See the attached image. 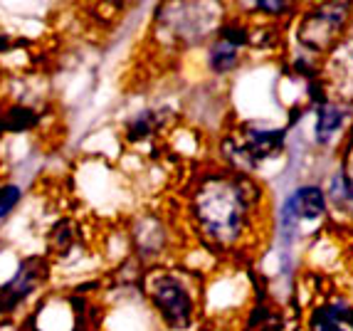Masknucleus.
Wrapping results in <instances>:
<instances>
[{
	"instance_id": "nucleus-1",
	"label": "nucleus",
	"mask_w": 353,
	"mask_h": 331,
	"mask_svg": "<svg viewBox=\"0 0 353 331\" xmlns=\"http://www.w3.org/2000/svg\"><path fill=\"white\" fill-rule=\"evenodd\" d=\"M270 195L262 178L205 168L190 181L183 198V220L190 235L215 254L245 252L267 225Z\"/></svg>"
},
{
	"instance_id": "nucleus-2",
	"label": "nucleus",
	"mask_w": 353,
	"mask_h": 331,
	"mask_svg": "<svg viewBox=\"0 0 353 331\" xmlns=\"http://www.w3.org/2000/svg\"><path fill=\"white\" fill-rule=\"evenodd\" d=\"M203 284L195 272L176 265L148 267L141 279L143 302L161 331H195L203 319Z\"/></svg>"
},
{
	"instance_id": "nucleus-3",
	"label": "nucleus",
	"mask_w": 353,
	"mask_h": 331,
	"mask_svg": "<svg viewBox=\"0 0 353 331\" xmlns=\"http://www.w3.org/2000/svg\"><path fill=\"white\" fill-rule=\"evenodd\" d=\"M287 148V129L262 119H245L220 137V159L230 171L257 176Z\"/></svg>"
},
{
	"instance_id": "nucleus-4",
	"label": "nucleus",
	"mask_w": 353,
	"mask_h": 331,
	"mask_svg": "<svg viewBox=\"0 0 353 331\" xmlns=\"http://www.w3.org/2000/svg\"><path fill=\"white\" fill-rule=\"evenodd\" d=\"M228 8L215 3H165L156 8L153 35L161 48L173 52L205 48Z\"/></svg>"
},
{
	"instance_id": "nucleus-5",
	"label": "nucleus",
	"mask_w": 353,
	"mask_h": 331,
	"mask_svg": "<svg viewBox=\"0 0 353 331\" xmlns=\"http://www.w3.org/2000/svg\"><path fill=\"white\" fill-rule=\"evenodd\" d=\"M294 48L304 54L324 59L331 50L351 35L353 3H314L301 6L294 20Z\"/></svg>"
},
{
	"instance_id": "nucleus-6",
	"label": "nucleus",
	"mask_w": 353,
	"mask_h": 331,
	"mask_svg": "<svg viewBox=\"0 0 353 331\" xmlns=\"http://www.w3.org/2000/svg\"><path fill=\"white\" fill-rule=\"evenodd\" d=\"M329 201L321 183L306 181L289 190L279 203L277 213V237L279 245L292 248L301 240L312 237L329 218Z\"/></svg>"
},
{
	"instance_id": "nucleus-7",
	"label": "nucleus",
	"mask_w": 353,
	"mask_h": 331,
	"mask_svg": "<svg viewBox=\"0 0 353 331\" xmlns=\"http://www.w3.org/2000/svg\"><path fill=\"white\" fill-rule=\"evenodd\" d=\"M252 20L245 18L235 8L225 12L218 30L203 48V65L212 79H228L242 70L252 48Z\"/></svg>"
},
{
	"instance_id": "nucleus-8",
	"label": "nucleus",
	"mask_w": 353,
	"mask_h": 331,
	"mask_svg": "<svg viewBox=\"0 0 353 331\" xmlns=\"http://www.w3.org/2000/svg\"><path fill=\"white\" fill-rule=\"evenodd\" d=\"M129 243L141 267L165 265L178 245L176 225L159 210H141L129 225Z\"/></svg>"
},
{
	"instance_id": "nucleus-9",
	"label": "nucleus",
	"mask_w": 353,
	"mask_h": 331,
	"mask_svg": "<svg viewBox=\"0 0 353 331\" xmlns=\"http://www.w3.org/2000/svg\"><path fill=\"white\" fill-rule=\"evenodd\" d=\"M353 124V104L336 97H326L312 107V141L316 148H336L346 139Z\"/></svg>"
},
{
	"instance_id": "nucleus-10",
	"label": "nucleus",
	"mask_w": 353,
	"mask_h": 331,
	"mask_svg": "<svg viewBox=\"0 0 353 331\" xmlns=\"http://www.w3.org/2000/svg\"><path fill=\"white\" fill-rule=\"evenodd\" d=\"M50 265L45 257H25L18 265L15 274L0 287V314H12L20 304L28 299L32 292H37L42 287V282L48 279Z\"/></svg>"
},
{
	"instance_id": "nucleus-11",
	"label": "nucleus",
	"mask_w": 353,
	"mask_h": 331,
	"mask_svg": "<svg viewBox=\"0 0 353 331\" xmlns=\"http://www.w3.org/2000/svg\"><path fill=\"white\" fill-rule=\"evenodd\" d=\"M321 82L326 84L331 97L353 104V35L343 37L324 57Z\"/></svg>"
},
{
	"instance_id": "nucleus-12",
	"label": "nucleus",
	"mask_w": 353,
	"mask_h": 331,
	"mask_svg": "<svg viewBox=\"0 0 353 331\" xmlns=\"http://www.w3.org/2000/svg\"><path fill=\"white\" fill-rule=\"evenodd\" d=\"M176 124V112L165 104H156V107H143L136 114H131L121 126L124 141L131 146H146L153 143L159 137H163L165 131Z\"/></svg>"
},
{
	"instance_id": "nucleus-13",
	"label": "nucleus",
	"mask_w": 353,
	"mask_h": 331,
	"mask_svg": "<svg viewBox=\"0 0 353 331\" xmlns=\"http://www.w3.org/2000/svg\"><path fill=\"white\" fill-rule=\"evenodd\" d=\"M301 331H353V302L339 294L326 297L309 309Z\"/></svg>"
},
{
	"instance_id": "nucleus-14",
	"label": "nucleus",
	"mask_w": 353,
	"mask_h": 331,
	"mask_svg": "<svg viewBox=\"0 0 353 331\" xmlns=\"http://www.w3.org/2000/svg\"><path fill=\"white\" fill-rule=\"evenodd\" d=\"M324 190L329 201V213L353 220V166L348 161H341L326 176Z\"/></svg>"
},
{
	"instance_id": "nucleus-15",
	"label": "nucleus",
	"mask_w": 353,
	"mask_h": 331,
	"mask_svg": "<svg viewBox=\"0 0 353 331\" xmlns=\"http://www.w3.org/2000/svg\"><path fill=\"white\" fill-rule=\"evenodd\" d=\"M237 12H242L245 18L257 20L262 18L265 23H289L299 15L301 6L299 3H287V0H254V3H242L235 6Z\"/></svg>"
},
{
	"instance_id": "nucleus-16",
	"label": "nucleus",
	"mask_w": 353,
	"mask_h": 331,
	"mask_svg": "<svg viewBox=\"0 0 353 331\" xmlns=\"http://www.w3.org/2000/svg\"><path fill=\"white\" fill-rule=\"evenodd\" d=\"M245 331H289L287 314L267 299H257L245 314Z\"/></svg>"
},
{
	"instance_id": "nucleus-17",
	"label": "nucleus",
	"mask_w": 353,
	"mask_h": 331,
	"mask_svg": "<svg viewBox=\"0 0 353 331\" xmlns=\"http://www.w3.org/2000/svg\"><path fill=\"white\" fill-rule=\"evenodd\" d=\"M37 124V114L28 107H12L6 114V119H0V129L3 131H28Z\"/></svg>"
},
{
	"instance_id": "nucleus-18",
	"label": "nucleus",
	"mask_w": 353,
	"mask_h": 331,
	"mask_svg": "<svg viewBox=\"0 0 353 331\" xmlns=\"http://www.w3.org/2000/svg\"><path fill=\"white\" fill-rule=\"evenodd\" d=\"M20 198H23V190H20L18 185L10 183V185H3V188H0V220L8 218V215L15 210Z\"/></svg>"
},
{
	"instance_id": "nucleus-19",
	"label": "nucleus",
	"mask_w": 353,
	"mask_h": 331,
	"mask_svg": "<svg viewBox=\"0 0 353 331\" xmlns=\"http://www.w3.org/2000/svg\"><path fill=\"white\" fill-rule=\"evenodd\" d=\"M18 331H42V329H40V326H37L35 317H28V319L23 321V326H20Z\"/></svg>"
}]
</instances>
